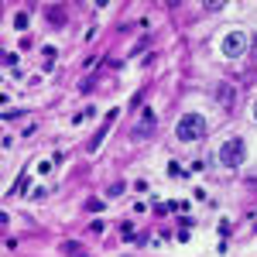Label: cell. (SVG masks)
<instances>
[{"label": "cell", "instance_id": "1", "mask_svg": "<svg viewBox=\"0 0 257 257\" xmlns=\"http://www.w3.org/2000/svg\"><path fill=\"white\" fill-rule=\"evenodd\" d=\"M206 134V120L199 117V113H185L182 120H178V127H175V137L182 141V144H192V141H199Z\"/></svg>", "mask_w": 257, "mask_h": 257}, {"label": "cell", "instance_id": "2", "mask_svg": "<svg viewBox=\"0 0 257 257\" xmlns=\"http://www.w3.org/2000/svg\"><path fill=\"white\" fill-rule=\"evenodd\" d=\"M244 158H247L244 137H230V141H223V144H220V165H226V168H240V165H244Z\"/></svg>", "mask_w": 257, "mask_h": 257}, {"label": "cell", "instance_id": "3", "mask_svg": "<svg viewBox=\"0 0 257 257\" xmlns=\"http://www.w3.org/2000/svg\"><path fill=\"white\" fill-rule=\"evenodd\" d=\"M220 48H223V55H226V59H240V55H244V48H247V34H244V31H226Z\"/></svg>", "mask_w": 257, "mask_h": 257}, {"label": "cell", "instance_id": "4", "mask_svg": "<svg viewBox=\"0 0 257 257\" xmlns=\"http://www.w3.org/2000/svg\"><path fill=\"white\" fill-rule=\"evenodd\" d=\"M151 130H155V113H151V110H144V113H141V124L134 127V141H141V137H148Z\"/></svg>", "mask_w": 257, "mask_h": 257}, {"label": "cell", "instance_id": "5", "mask_svg": "<svg viewBox=\"0 0 257 257\" xmlns=\"http://www.w3.org/2000/svg\"><path fill=\"white\" fill-rule=\"evenodd\" d=\"M120 237H124V240H137V230H134V223H120Z\"/></svg>", "mask_w": 257, "mask_h": 257}, {"label": "cell", "instance_id": "6", "mask_svg": "<svg viewBox=\"0 0 257 257\" xmlns=\"http://www.w3.org/2000/svg\"><path fill=\"white\" fill-rule=\"evenodd\" d=\"M233 99H237V93H233V89H220V103H223V106H226V103L233 106Z\"/></svg>", "mask_w": 257, "mask_h": 257}, {"label": "cell", "instance_id": "7", "mask_svg": "<svg viewBox=\"0 0 257 257\" xmlns=\"http://www.w3.org/2000/svg\"><path fill=\"white\" fill-rule=\"evenodd\" d=\"M28 21H31V17H28V14H24V10H21V14H17V17H14V28H17V31H24V28H28Z\"/></svg>", "mask_w": 257, "mask_h": 257}, {"label": "cell", "instance_id": "8", "mask_svg": "<svg viewBox=\"0 0 257 257\" xmlns=\"http://www.w3.org/2000/svg\"><path fill=\"white\" fill-rule=\"evenodd\" d=\"M62 251H65V254H79V257H83V247H79V244H72V240H65V244H62Z\"/></svg>", "mask_w": 257, "mask_h": 257}, {"label": "cell", "instance_id": "9", "mask_svg": "<svg viewBox=\"0 0 257 257\" xmlns=\"http://www.w3.org/2000/svg\"><path fill=\"white\" fill-rule=\"evenodd\" d=\"M103 206H106V202H99V199H89V202H86L89 213H103Z\"/></svg>", "mask_w": 257, "mask_h": 257}, {"label": "cell", "instance_id": "10", "mask_svg": "<svg viewBox=\"0 0 257 257\" xmlns=\"http://www.w3.org/2000/svg\"><path fill=\"white\" fill-rule=\"evenodd\" d=\"M3 65L14 69V65H17V55H14V52H3Z\"/></svg>", "mask_w": 257, "mask_h": 257}, {"label": "cell", "instance_id": "11", "mask_svg": "<svg viewBox=\"0 0 257 257\" xmlns=\"http://www.w3.org/2000/svg\"><path fill=\"white\" fill-rule=\"evenodd\" d=\"M28 178H31V175H21L17 185H14V192H24V189H28Z\"/></svg>", "mask_w": 257, "mask_h": 257}, {"label": "cell", "instance_id": "12", "mask_svg": "<svg viewBox=\"0 0 257 257\" xmlns=\"http://www.w3.org/2000/svg\"><path fill=\"white\" fill-rule=\"evenodd\" d=\"M223 7H226L223 0H209V3H206V10H223Z\"/></svg>", "mask_w": 257, "mask_h": 257}, {"label": "cell", "instance_id": "13", "mask_svg": "<svg viewBox=\"0 0 257 257\" xmlns=\"http://www.w3.org/2000/svg\"><path fill=\"white\" fill-rule=\"evenodd\" d=\"M254 120H257V103H254Z\"/></svg>", "mask_w": 257, "mask_h": 257}]
</instances>
